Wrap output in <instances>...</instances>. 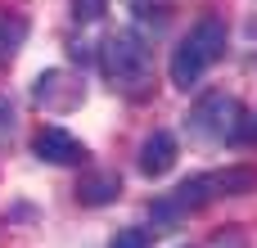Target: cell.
<instances>
[{"instance_id":"8992f818","label":"cell","mask_w":257,"mask_h":248,"mask_svg":"<svg viewBox=\"0 0 257 248\" xmlns=\"http://www.w3.org/2000/svg\"><path fill=\"white\" fill-rule=\"evenodd\" d=\"M32 154H36L41 163H54V167H77V163H86V145H81L72 131H63V127H41V131L32 136Z\"/></svg>"},{"instance_id":"8fae6325","label":"cell","mask_w":257,"mask_h":248,"mask_svg":"<svg viewBox=\"0 0 257 248\" xmlns=\"http://www.w3.org/2000/svg\"><path fill=\"white\" fill-rule=\"evenodd\" d=\"M108 14V0H72V18L77 23H95Z\"/></svg>"},{"instance_id":"6da1fadb","label":"cell","mask_w":257,"mask_h":248,"mask_svg":"<svg viewBox=\"0 0 257 248\" xmlns=\"http://www.w3.org/2000/svg\"><path fill=\"white\" fill-rule=\"evenodd\" d=\"M257 190V172L235 163V167H221V172H199L190 181H181L163 203H154V217L158 221H181L185 212H199L217 199H239V194H253Z\"/></svg>"},{"instance_id":"4fadbf2b","label":"cell","mask_w":257,"mask_h":248,"mask_svg":"<svg viewBox=\"0 0 257 248\" xmlns=\"http://www.w3.org/2000/svg\"><path fill=\"white\" fill-rule=\"evenodd\" d=\"M14 136V104L0 95V140H9Z\"/></svg>"},{"instance_id":"52a82bcc","label":"cell","mask_w":257,"mask_h":248,"mask_svg":"<svg viewBox=\"0 0 257 248\" xmlns=\"http://www.w3.org/2000/svg\"><path fill=\"white\" fill-rule=\"evenodd\" d=\"M136 167H140L145 176H154V181H158V176H167V172L176 167V136H172V131H163V127H158V131H149V136L140 140Z\"/></svg>"},{"instance_id":"7a4b0ae2","label":"cell","mask_w":257,"mask_h":248,"mask_svg":"<svg viewBox=\"0 0 257 248\" xmlns=\"http://www.w3.org/2000/svg\"><path fill=\"white\" fill-rule=\"evenodd\" d=\"M226 41H230V27H226V18L221 14H203L185 36H181V45L172 50V63H167V77H172V86L176 90H190V86H199V77L226 54Z\"/></svg>"},{"instance_id":"9c48e42d","label":"cell","mask_w":257,"mask_h":248,"mask_svg":"<svg viewBox=\"0 0 257 248\" xmlns=\"http://www.w3.org/2000/svg\"><path fill=\"white\" fill-rule=\"evenodd\" d=\"M27 41V18L23 14H9L0 9V63H9L18 54V45Z\"/></svg>"},{"instance_id":"277c9868","label":"cell","mask_w":257,"mask_h":248,"mask_svg":"<svg viewBox=\"0 0 257 248\" xmlns=\"http://www.w3.org/2000/svg\"><path fill=\"white\" fill-rule=\"evenodd\" d=\"M239 117H244V104L226 90H208L190 113H185V127L190 136L208 140V145H235V131H239Z\"/></svg>"},{"instance_id":"30bf717a","label":"cell","mask_w":257,"mask_h":248,"mask_svg":"<svg viewBox=\"0 0 257 248\" xmlns=\"http://www.w3.org/2000/svg\"><path fill=\"white\" fill-rule=\"evenodd\" d=\"M149 244H154V235L140 230V226H126V230H117V235L108 239V248H149Z\"/></svg>"},{"instance_id":"7c38bea8","label":"cell","mask_w":257,"mask_h":248,"mask_svg":"<svg viewBox=\"0 0 257 248\" xmlns=\"http://www.w3.org/2000/svg\"><path fill=\"white\" fill-rule=\"evenodd\" d=\"M235 145H257V108L239 117V131H235Z\"/></svg>"},{"instance_id":"ba28073f","label":"cell","mask_w":257,"mask_h":248,"mask_svg":"<svg viewBox=\"0 0 257 248\" xmlns=\"http://www.w3.org/2000/svg\"><path fill=\"white\" fill-rule=\"evenodd\" d=\"M117 194H122V176L117 172H90V176L77 181V203H86V208H104Z\"/></svg>"},{"instance_id":"5b68a950","label":"cell","mask_w":257,"mask_h":248,"mask_svg":"<svg viewBox=\"0 0 257 248\" xmlns=\"http://www.w3.org/2000/svg\"><path fill=\"white\" fill-rule=\"evenodd\" d=\"M81 99H86V86H81L72 72H63V68L41 72L36 86H32V104L45 108V113H72Z\"/></svg>"},{"instance_id":"3957f363","label":"cell","mask_w":257,"mask_h":248,"mask_svg":"<svg viewBox=\"0 0 257 248\" xmlns=\"http://www.w3.org/2000/svg\"><path fill=\"white\" fill-rule=\"evenodd\" d=\"M104 72L113 81V90L122 95H145V86L154 81V50L136 27H122L104 41Z\"/></svg>"},{"instance_id":"5bb4252c","label":"cell","mask_w":257,"mask_h":248,"mask_svg":"<svg viewBox=\"0 0 257 248\" xmlns=\"http://www.w3.org/2000/svg\"><path fill=\"white\" fill-rule=\"evenodd\" d=\"M212 248H248V244H244V235H230V239H226V235H217Z\"/></svg>"}]
</instances>
